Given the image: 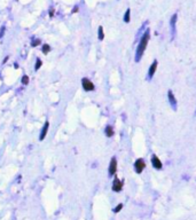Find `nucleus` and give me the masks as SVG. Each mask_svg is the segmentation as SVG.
<instances>
[{"mask_svg":"<svg viewBox=\"0 0 196 220\" xmlns=\"http://www.w3.org/2000/svg\"><path fill=\"white\" fill-rule=\"evenodd\" d=\"M148 40H149V31L147 30V31L145 32V34L142 36L140 43H139V46H138V49H137V57H135L137 61H139L140 57L142 56V54H143V52H145V49H146V46H147V44H148Z\"/></svg>","mask_w":196,"mask_h":220,"instance_id":"nucleus-1","label":"nucleus"},{"mask_svg":"<svg viewBox=\"0 0 196 220\" xmlns=\"http://www.w3.org/2000/svg\"><path fill=\"white\" fill-rule=\"evenodd\" d=\"M82 85H83V88H84L86 92H90V91H93V90H94L93 83H92L90 79H87V78H84V79L82 80Z\"/></svg>","mask_w":196,"mask_h":220,"instance_id":"nucleus-2","label":"nucleus"},{"mask_svg":"<svg viewBox=\"0 0 196 220\" xmlns=\"http://www.w3.org/2000/svg\"><path fill=\"white\" fill-rule=\"evenodd\" d=\"M134 166H135V171H137L138 173H141V172L143 171L145 166H146V164H145V161H143V159H141V158H139V159L135 162Z\"/></svg>","mask_w":196,"mask_h":220,"instance_id":"nucleus-3","label":"nucleus"},{"mask_svg":"<svg viewBox=\"0 0 196 220\" xmlns=\"http://www.w3.org/2000/svg\"><path fill=\"white\" fill-rule=\"evenodd\" d=\"M116 170H117V161H116V158L114 157V158L111 159V162H110V166H109V173H110V174H114V173L116 172Z\"/></svg>","mask_w":196,"mask_h":220,"instance_id":"nucleus-4","label":"nucleus"},{"mask_svg":"<svg viewBox=\"0 0 196 220\" xmlns=\"http://www.w3.org/2000/svg\"><path fill=\"white\" fill-rule=\"evenodd\" d=\"M156 68H157V61H154L153 64H151L150 68H149V71H148V77H149L150 79L153 78V76H154V74H155Z\"/></svg>","mask_w":196,"mask_h":220,"instance_id":"nucleus-5","label":"nucleus"},{"mask_svg":"<svg viewBox=\"0 0 196 220\" xmlns=\"http://www.w3.org/2000/svg\"><path fill=\"white\" fill-rule=\"evenodd\" d=\"M48 126H49V123H48V121H46V123H45V125H44V127H43V130H41V133H40L39 140H44V139H45V136H46V134H47V131H48Z\"/></svg>","mask_w":196,"mask_h":220,"instance_id":"nucleus-6","label":"nucleus"},{"mask_svg":"<svg viewBox=\"0 0 196 220\" xmlns=\"http://www.w3.org/2000/svg\"><path fill=\"white\" fill-rule=\"evenodd\" d=\"M151 163H153V166H154L155 169H162V162H161L160 158H157L156 156H153Z\"/></svg>","mask_w":196,"mask_h":220,"instance_id":"nucleus-7","label":"nucleus"},{"mask_svg":"<svg viewBox=\"0 0 196 220\" xmlns=\"http://www.w3.org/2000/svg\"><path fill=\"white\" fill-rule=\"evenodd\" d=\"M120 189H122V182H120L118 179H115L114 182H112V190L119 192Z\"/></svg>","mask_w":196,"mask_h":220,"instance_id":"nucleus-8","label":"nucleus"},{"mask_svg":"<svg viewBox=\"0 0 196 220\" xmlns=\"http://www.w3.org/2000/svg\"><path fill=\"white\" fill-rule=\"evenodd\" d=\"M169 99H170V103H171V106L176 109V99H174V97H173V94H172V92L171 91H169Z\"/></svg>","mask_w":196,"mask_h":220,"instance_id":"nucleus-9","label":"nucleus"},{"mask_svg":"<svg viewBox=\"0 0 196 220\" xmlns=\"http://www.w3.org/2000/svg\"><path fill=\"white\" fill-rule=\"evenodd\" d=\"M105 134H107L108 136H111V135L114 134V131H112V128H111V126H108V127L105 128Z\"/></svg>","mask_w":196,"mask_h":220,"instance_id":"nucleus-10","label":"nucleus"},{"mask_svg":"<svg viewBox=\"0 0 196 220\" xmlns=\"http://www.w3.org/2000/svg\"><path fill=\"white\" fill-rule=\"evenodd\" d=\"M130 9H127L126 10V13H125V15H124V21L127 23V22H130Z\"/></svg>","mask_w":196,"mask_h":220,"instance_id":"nucleus-11","label":"nucleus"},{"mask_svg":"<svg viewBox=\"0 0 196 220\" xmlns=\"http://www.w3.org/2000/svg\"><path fill=\"white\" fill-rule=\"evenodd\" d=\"M103 38H104V36H103V28L100 26V28H99V39L102 40Z\"/></svg>","mask_w":196,"mask_h":220,"instance_id":"nucleus-12","label":"nucleus"},{"mask_svg":"<svg viewBox=\"0 0 196 220\" xmlns=\"http://www.w3.org/2000/svg\"><path fill=\"white\" fill-rule=\"evenodd\" d=\"M41 64H43V62H41V60H37V64L34 65V69L36 70H38V69H40V67H41Z\"/></svg>","mask_w":196,"mask_h":220,"instance_id":"nucleus-13","label":"nucleus"},{"mask_svg":"<svg viewBox=\"0 0 196 220\" xmlns=\"http://www.w3.org/2000/svg\"><path fill=\"white\" fill-rule=\"evenodd\" d=\"M49 51H51V47H49L48 45H45V46L43 47V52H44L45 54H47V53H48Z\"/></svg>","mask_w":196,"mask_h":220,"instance_id":"nucleus-14","label":"nucleus"},{"mask_svg":"<svg viewBox=\"0 0 196 220\" xmlns=\"http://www.w3.org/2000/svg\"><path fill=\"white\" fill-rule=\"evenodd\" d=\"M28 83H29V77H28V76H23V78H22V84L26 85Z\"/></svg>","mask_w":196,"mask_h":220,"instance_id":"nucleus-15","label":"nucleus"},{"mask_svg":"<svg viewBox=\"0 0 196 220\" xmlns=\"http://www.w3.org/2000/svg\"><path fill=\"white\" fill-rule=\"evenodd\" d=\"M39 44H40V40H33V41L31 43L32 46H36V45H39Z\"/></svg>","mask_w":196,"mask_h":220,"instance_id":"nucleus-16","label":"nucleus"},{"mask_svg":"<svg viewBox=\"0 0 196 220\" xmlns=\"http://www.w3.org/2000/svg\"><path fill=\"white\" fill-rule=\"evenodd\" d=\"M122 208H123V205H122V204H119V205H118V207H117V208L114 210V212H118V211H119Z\"/></svg>","mask_w":196,"mask_h":220,"instance_id":"nucleus-17","label":"nucleus"}]
</instances>
